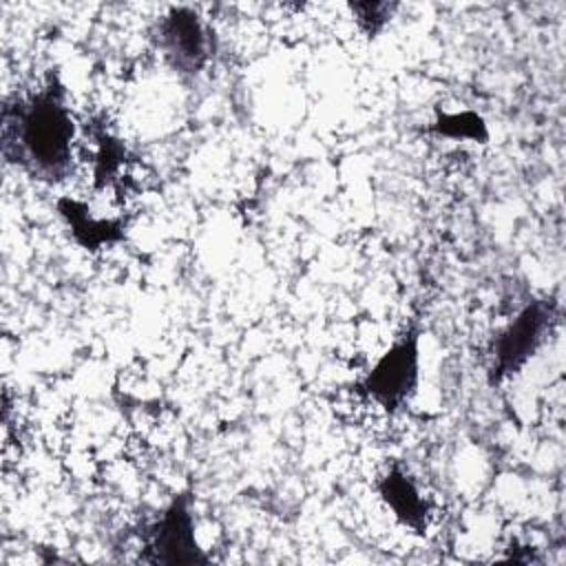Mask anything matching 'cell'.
I'll list each match as a JSON object with an SVG mask.
<instances>
[{
  "label": "cell",
  "instance_id": "cell-1",
  "mask_svg": "<svg viewBox=\"0 0 566 566\" xmlns=\"http://www.w3.org/2000/svg\"><path fill=\"white\" fill-rule=\"evenodd\" d=\"M73 137L75 126L64 88L55 77L2 108L4 157L38 179L55 181L69 172Z\"/></svg>",
  "mask_w": 566,
  "mask_h": 566
},
{
  "label": "cell",
  "instance_id": "cell-2",
  "mask_svg": "<svg viewBox=\"0 0 566 566\" xmlns=\"http://www.w3.org/2000/svg\"><path fill=\"white\" fill-rule=\"evenodd\" d=\"M418 334L409 332L378 358L360 382V391L387 411H396L413 396L418 387Z\"/></svg>",
  "mask_w": 566,
  "mask_h": 566
},
{
  "label": "cell",
  "instance_id": "cell-3",
  "mask_svg": "<svg viewBox=\"0 0 566 566\" xmlns=\"http://www.w3.org/2000/svg\"><path fill=\"white\" fill-rule=\"evenodd\" d=\"M548 325L551 307L544 301H533L526 305L493 345L491 382H500L502 378L517 374L542 345Z\"/></svg>",
  "mask_w": 566,
  "mask_h": 566
},
{
  "label": "cell",
  "instance_id": "cell-4",
  "mask_svg": "<svg viewBox=\"0 0 566 566\" xmlns=\"http://www.w3.org/2000/svg\"><path fill=\"white\" fill-rule=\"evenodd\" d=\"M159 46L179 73H199L210 55V35L199 15L188 7L170 9L157 24Z\"/></svg>",
  "mask_w": 566,
  "mask_h": 566
},
{
  "label": "cell",
  "instance_id": "cell-5",
  "mask_svg": "<svg viewBox=\"0 0 566 566\" xmlns=\"http://www.w3.org/2000/svg\"><path fill=\"white\" fill-rule=\"evenodd\" d=\"M150 559L157 564H206L192 531L188 495H179L161 515L150 537Z\"/></svg>",
  "mask_w": 566,
  "mask_h": 566
},
{
  "label": "cell",
  "instance_id": "cell-6",
  "mask_svg": "<svg viewBox=\"0 0 566 566\" xmlns=\"http://www.w3.org/2000/svg\"><path fill=\"white\" fill-rule=\"evenodd\" d=\"M382 500L389 504L394 515L413 531L422 533L427 526V502L422 500L420 491L411 482V478L400 471L391 469L378 484Z\"/></svg>",
  "mask_w": 566,
  "mask_h": 566
},
{
  "label": "cell",
  "instance_id": "cell-7",
  "mask_svg": "<svg viewBox=\"0 0 566 566\" xmlns=\"http://www.w3.org/2000/svg\"><path fill=\"white\" fill-rule=\"evenodd\" d=\"M57 208L69 221L71 232L80 245L86 250H99L102 245L122 239V223L115 219H95L88 208L75 199H60Z\"/></svg>",
  "mask_w": 566,
  "mask_h": 566
},
{
  "label": "cell",
  "instance_id": "cell-8",
  "mask_svg": "<svg viewBox=\"0 0 566 566\" xmlns=\"http://www.w3.org/2000/svg\"><path fill=\"white\" fill-rule=\"evenodd\" d=\"M431 130L438 133V135L455 137V139L484 142L489 137L484 119L478 113H471V111L455 113V115H440L438 122L431 126Z\"/></svg>",
  "mask_w": 566,
  "mask_h": 566
},
{
  "label": "cell",
  "instance_id": "cell-9",
  "mask_svg": "<svg viewBox=\"0 0 566 566\" xmlns=\"http://www.w3.org/2000/svg\"><path fill=\"white\" fill-rule=\"evenodd\" d=\"M349 9L356 15L360 29L374 38L391 20V13L398 9V4L396 2H352Z\"/></svg>",
  "mask_w": 566,
  "mask_h": 566
}]
</instances>
